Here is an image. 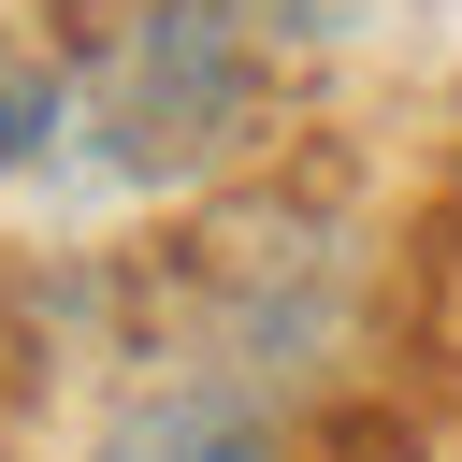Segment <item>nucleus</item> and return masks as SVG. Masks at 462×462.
<instances>
[{"label":"nucleus","instance_id":"obj_1","mask_svg":"<svg viewBox=\"0 0 462 462\" xmlns=\"http://www.w3.org/2000/svg\"><path fill=\"white\" fill-rule=\"evenodd\" d=\"M318 29H346V0H87L72 101L130 188H188L274 130L289 58Z\"/></svg>","mask_w":462,"mask_h":462},{"label":"nucleus","instance_id":"obj_3","mask_svg":"<svg viewBox=\"0 0 462 462\" xmlns=\"http://www.w3.org/2000/svg\"><path fill=\"white\" fill-rule=\"evenodd\" d=\"M87 101H72V43H43V29H14L0 14V173H29V159H58V130H72Z\"/></svg>","mask_w":462,"mask_h":462},{"label":"nucleus","instance_id":"obj_2","mask_svg":"<svg viewBox=\"0 0 462 462\" xmlns=\"http://www.w3.org/2000/svg\"><path fill=\"white\" fill-rule=\"evenodd\" d=\"M87 462H303V448H289V419H274L260 375H231V361H173L159 390H130V404L101 419Z\"/></svg>","mask_w":462,"mask_h":462}]
</instances>
